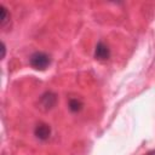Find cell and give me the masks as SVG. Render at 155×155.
Segmentation results:
<instances>
[{
	"instance_id": "obj_5",
	"label": "cell",
	"mask_w": 155,
	"mask_h": 155,
	"mask_svg": "<svg viewBox=\"0 0 155 155\" xmlns=\"http://www.w3.org/2000/svg\"><path fill=\"white\" fill-rule=\"evenodd\" d=\"M68 105H69V109H70L73 113H78V111H80V110L82 109V107H84L82 102H81L80 99H78V98H71V99L69 101Z\"/></svg>"
},
{
	"instance_id": "obj_7",
	"label": "cell",
	"mask_w": 155,
	"mask_h": 155,
	"mask_svg": "<svg viewBox=\"0 0 155 155\" xmlns=\"http://www.w3.org/2000/svg\"><path fill=\"white\" fill-rule=\"evenodd\" d=\"M149 155H155V151H151V153H149Z\"/></svg>"
},
{
	"instance_id": "obj_4",
	"label": "cell",
	"mask_w": 155,
	"mask_h": 155,
	"mask_svg": "<svg viewBox=\"0 0 155 155\" xmlns=\"http://www.w3.org/2000/svg\"><path fill=\"white\" fill-rule=\"evenodd\" d=\"M56 102H57V96L53 92H46V93H44L41 96V99H40V103H41L42 108L46 109V110L47 109H51L56 104Z\"/></svg>"
},
{
	"instance_id": "obj_3",
	"label": "cell",
	"mask_w": 155,
	"mask_h": 155,
	"mask_svg": "<svg viewBox=\"0 0 155 155\" xmlns=\"http://www.w3.org/2000/svg\"><path fill=\"white\" fill-rule=\"evenodd\" d=\"M110 57V50L108 47V45H105L104 42L99 41L96 45V50H94V58L98 61H107Z\"/></svg>"
},
{
	"instance_id": "obj_1",
	"label": "cell",
	"mask_w": 155,
	"mask_h": 155,
	"mask_svg": "<svg viewBox=\"0 0 155 155\" xmlns=\"http://www.w3.org/2000/svg\"><path fill=\"white\" fill-rule=\"evenodd\" d=\"M29 63L36 70H45L50 65L51 58L45 52H34L29 58Z\"/></svg>"
},
{
	"instance_id": "obj_2",
	"label": "cell",
	"mask_w": 155,
	"mask_h": 155,
	"mask_svg": "<svg viewBox=\"0 0 155 155\" xmlns=\"http://www.w3.org/2000/svg\"><path fill=\"white\" fill-rule=\"evenodd\" d=\"M34 134L36 138H39L40 140H46L50 138L51 136V127L45 124V122H40L35 126V130H34Z\"/></svg>"
},
{
	"instance_id": "obj_6",
	"label": "cell",
	"mask_w": 155,
	"mask_h": 155,
	"mask_svg": "<svg viewBox=\"0 0 155 155\" xmlns=\"http://www.w3.org/2000/svg\"><path fill=\"white\" fill-rule=\"evenodd\" d=\"M0 8H1V21H0L1 22V27H5L6 23L10 21V13L7 12V10L5 8L4 5H1Z\"/></svg>"
}]
</instances>
